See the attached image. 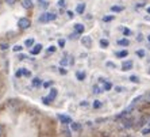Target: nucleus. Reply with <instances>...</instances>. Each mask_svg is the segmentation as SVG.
<instances>
[{"mask_svg":"<svg viewBox=\"0 0 150 137\" xmlns=\"http://www.w3.org/2000/svg\"><path fill=\"white\" fill-rule=\"evenodd\" d=\"M42 102L45 103V105H49V103L52 102V101H50V99L47 98V96H43V98H42Z\"/></svg>","mask_w":150,"mask_h":137,"instance_id":"31","label":"nucleus"},{"mask_svg":"<svg viewBox=\"0 0 150 137\" xmlns=\"http://www.w3.org/2000/svg\"><path fill=\"white\" fill-rule=\"evenodd\" d=\"M116 44H118L119 46H129L130 45V41L127 38H120L116 41Z\"/></svg>","mask_w":150,"mask_h":137,"instance_id":"9","label":"nucleus"},{"mask_svg":"<svg viewBox=\"0 0 150 137\" xmlns=\"http://www.w3.org/2000/svg\"><path fill=\"white\" fill-rule=\"evenodd\" d=\"M15 1H16V0H6V3H7V4H10V6H12V4H15Z\"/></svg>","mask_w":150,"mask_h":137,"instance_id":"42","label":"nucleus"},{"mask_svg":"<svg viewBox=\"0 0 150 137\" xmlns=\"http://www.w3.org/2000/svg\"><path fill=\"white\" fill-rule=\"evenodd\" d=\"M147 72H149V75H150V68H149V71H147Z\"/></svg>","mask_w":150,"mask_h":137,"instance_id":"51","label":"nucleus"},{"mask_svg":"<svg viewBox=\"0 0 150 137\" xmlns=\"http://www.w3.org/2000/svg\"><path fill=\"white\" fill-rule=\"evenodd\" d=\"M22 4L25 8H33V1L31 0H22Z\"/></svg>","mask_w":150,"mask_h":137,"instance_id":"17","label":"nucleus"},{"mask_svg":"<svg viewBox=\"0 0 150 137\" xmlns=\"http://www.w3.org/2000/svg\"><path fill=\"white\" fill-rule=\"evenodd\" d=\"M122 31H123V34H125V35H131V30H129V29H123V30H122Z\"/></svg>","mask_w":150,"mask_h":137,"instance_id":"33","label":"nucleus"},{"mask_svg":"<svg viewBox=\"0 0 150 137\" xmlns=\"http://www.w3.org/2000/svg\"><path fill=\"white\" fill-rule=\"evenodd\" d=\"M57 94H58V91H57L56 88H52V90H50V92H49V95H47V98H49L50 101H54V99H56V96H57Z\"/></svg>","mask_w":150,"mask_h":137,"instance_id":"10","label":"nucleus"},{"mask_svg":"<svg viewBox=\"0 0 150 137\" xmlns=\"http://www.w3.org/2000/svg\"><path fill=\"white\" fill-rule=\"evenodd\" d=\"M22 49H23V48H22L21 45H15L14 48H12V50H14V52H21Z\"/></svg>","mask_w":150,"mask_h":137,"instance_id":"30","label":"nucleus"},{"mask_svg":"<svg viewBox=\"0 0 150 137\" xmlns=\"http://www.w3.org/2000/svg\"><path fill=\"white\" fill-rule=\"evenodd\" d=\"M22 73L25 75L26 77H30V76H31V72H30V71H27L26 68H22Z\"/></svg>","mask_w":150,"mask_h":137,"instance_id":"26","label":"nucleus"},{"mask_svg":"<svg viewBox=\"0 0 150 137\" xmlns=\"http://www.w3.org/2000/svg\"><path fill=\"white\" fill-rule=\"evenodd\" d=\"M69 37H70V39H76V38H77V33H76V31H74V33H73V34H70V35H69Z\"/></svg>","mask_w":150,"mask_h":137,"instance_id":"40","label":"nucleus"},{"mask_svg":"<svg viewBox=\"0 0 150 137\" xmlns=\"http://www.w3.org/2000/svg\"><path fill=\"white\" fill-rule=\"evenodd\" d=\"M67 14H68V16H69V18H70V19H72V18H73V16H74V15H73V12H72V11H68Z\"/></svg>","mask_w":150,"mask_h":137,"instance_id":"44","label":"nucleus"},{"mask_svg":"<svg viewBox=\"0 0 150 137\" xmlns=\"http://www.w3.org/2000/svg\"><path fill=\"white\" fill-rule=\"evenodd\" d=\"M150 133V128H143L142 129V134H149Z\"/></svg>","mask_w":150,"mask_h":137,"instance_id":"34","label":"nucleus"},{"mask_svg":"<svg viewBox=\"0 0 150 137\" xmlns=\"http://www.w3.org/2000/svg\"><path fill=\"white\" fill-rule=\"evenodd\" d=\"M80 41H81V44H83L84 48H87V49H91L92 48V38L89 37V35H83Z\"/></svg>","mask_w":150,"mask_h":137,"instance_id":"3","label":"nucleus"},{"mask_svg":"<svg viewBox=\"0 0 150 137\" xmlns=\"http://www.w3.org/2000/svg\"><path fill=\"white\" fill-rule=\"evenodd\" d=\"M115 91L116 92H123L125 91V87H115Z\"/></svg>","mask_w":150,"mask_h":137,"instance_id":"38","label":"nucleus"},{"mask_svg":"<svg viewBox=\"0 0 150 137\" xmlns=\"http://www.w3.org/2000/svg\"><path fill=\"white\" fill-rule=\"evenodd\" d=\"M56 52V46L54 45H50L49 48H47V53H54Z\"/></svg>","mask_w":150,"mask_h":137,"instance_id":"29","label":"nucleus"},{"mask_svg":"<svg viewBox=\"0 0 150 137\" xmlns=\"http://www.w3.org/2000/svg\"><path fill=\"white\" fill-rule=\"evenodd\" d=\"M146 11H147V14H150V7H147V8H146Z\"/></svg>","mask_w":150,"mask_h":137,"instance_id":"49","label":"nucleus"},{"mask_svg":"<svg viewBox=\"0 0 150 137\" xmlns=\"http://www.w3.org/2000/svg\"><path fill=\"white\" fill-rule=\"evenodd\" d=\"M133 126V120L131 118H125L122 122V128H125V129H129V128Z\"/></svg>","mask_w":150,"mask_h":137,"instance_id":"6","label":"nucleus"},{"mask_svg":"<svg viewBox=\"0 0 150 137\" xmlns=\"http://www.w3.org/2000/svg\"><path fill=\"white\" fill-rule=\"evenodd\" d=\"M137 56L141 57V59H143V57H145V50H142V49L137 50Z\"/></svg>","mask_w":150,"mask_h":137,"instance_id":"28","label":"nucleus"},{"mask_svg":"<svg viewBox=\"0 0 150 137\" xmlns=\"http://www.w3.org/2000/svg\"><path fill=\"white\" fill-rule=\"evenodd\" d=\"M58 120L61 121L62 123H72V122H73L70 117H68V116H62V114H58Z\"/></svg>","mask_w":150,"mask_h":137,"instance_id":"5","label":"nucleus"},{"mask_svg":"<svg viewBox=\"0 0 150 137\" xmlns=\"http://www.w3.org/2000/svg\"><path fill=\"white\" fill-rule=\"evenodd\" d=\"M18 26H19L22 30H25V29H28L31 26V21H30L28 18H21V19L18 21Z\"/></svg>","mask_w":150,"mask_h":137,"instance_id":"2","label":"nucleus"},{"mask_svg":"<svg viewBox=\"0 0 150 137\" xmlns=\"http://www.w3.org/2000/svg\"><path fill=\"white\" fill-rule=\"evenodd\" d=\"M123 10H125V7H122V6H112L111 7L112 12H122Z\"/></svg>","mask_w":150,"mask_h":137,"instance_id":"19","label":"nucleus"},{"mask_svg":"<svg viewBox=\"0 0 150 137\" xmlns=\"http://www.w3.org/2000/svg\"><path fill=\"white\" fill-rule=\"evenodd\" d=\"M92 106H93V109H100L101 106H103V103H101V101H99V99H96V101H93V103H92Z\"/></svg>","mask_w":150,"mask_h":137,"instance_id":"20","label":"nucleus"},{"mask_svg":"<svg viewBox=\"0 0 150 137\" xmlns=\"http://www.w3.org/2000/svg\"><path fill=\"white\" fill-rule=\"evenodd\" d=\"M10 46H8V44H0V49L1 50H7Z\"/></svg>","mask_w":150,"mask_h":137,"instance_id":"32","label":"nucleus"},{"mask_svg":"<svg viewBox=\"0 0 150 137\" xmlns=\"http://www.w3.org/2000/svg\"><path fill=\"white\" fill-rule=\"evenodd\" d=\"M33 45H34V39L33 38H28L25 41V46H27V48H31Z\"/></svg>","mask_w":150,"mask_h":137,"instance_id":"21","label":"nucleus"},{"mask_svg":"<svg viewBox=\"0 0 150 137\" xmlns=\"http://www.w3.org/2000/svg\"><path fill=\"white\" fill-rule=\"evenodd\" d=\"M105 67H107V68H112V69H116V64L115 63H111V61H107V63H105Z\"/></svg>","mask_w":150,"mask_h":137,"instance_id":"24","label":"nucleus"},{"mask_svg":"<svg viewBox=\"0 0 150 137\" xmlns=\"http://www.w3.org/2000/svg\"><path fill=\"white\" fill-rule=\"evenodd\" d=\"M137 41H138V42H141V41H143V35L141 34V33H139V34H138V35H137Z\"/></svg>","mask_w":150,"mask_h":137,"instance_id":"36","label":"nucleus"},{"mask_svg":"<svg viewBox=\"0 0 150 137\" xmlns=\"http://www.w3.org/2000/svg\"><path fill=\"white\" fill-rule=\"evenodd\" d=\"M149 125H150V120H149Z\"/></svg>","mask_w":150,"mask_h":137,"instance_id":"52","label":"nucleus"},{"mask_svg":"<svg viewBox=\"0 0 150 137\" xmlns=\"http://www.w3.org/2000/svg\"><path fill=\"white\" fill-rule=\"evenodd\" d=\"M80 106H81V107H87V106H88V102H87V101H81V102H80Z\"/></svg>","mask_w":150,"mask_h":137,"instance_id":"37","label":"nucleus"},{"mask_svg":"<svg viewBox=\"0 0 150 137\" xmlns=\"http://www.w3.org/2000/svg\"><path fill=\"white\" fill-rule=\"evenodd\" d=\"M52 84H53L52 81H46V83H45V84H43V86H45V87H50V86H52Z\"/></svg>","mask_w":150,"mask_h":137,"instance_id":"46","label":"nucleus"},{"mask_svg":"<svg viewBox=\"0 0 150 137\" xmlns=\"http://www.w3.org/2000/svg\"><path fill=\"white\" fill-rule=\"evenodd\" d=\"M42 48H43V46L41 45V44H38V45H35L34 48H33L31 49V54H38V53H41V50H42Z\"/></svg>","mask_w":150,"mask_h":137,"instance_id":"11","label":"nucleus"},{"mask_svg":"<svg viewBox=\"0 0 150 137\" xmlns=\"http://www.w3.org/2000/svg\"><path fill=\"white\" fill-rule=\"evenodd\" d=\"M31 84H33V87H41L42 86V79L41 77H34L33 81H31Z\"/></svg>","mask_w":150,"mask_h":137,"instance_id":"8","label":"nucleus"},{"mask_svg":"<svg viewBox=\"0 0 150 137\" xmlns=\"http://www.w3.org/2000/svg\"><path fill=\"white\" fill-rule=\"evenodd\" d=\"M58 46H59V48H64V46H65V39H59V41H58Z\"/></svg>","mask_w":150,"mask_h":137,"instance_id":"35","label":"nucleus"},{"mask_svg":"<svg viewBox=\"0 0 150 137\" xmlns=\"http://www.w3.org/2000/svg\"><path fill=\"white\" fill-rule=\"evenodd\" d=\"M114 15H110V16H103V22H111V21H114Z\"/></svg>","mask_w":150,"mask_h":137,"instance_id":"27","label":"nucleus"},{"mask_svg":"<svg viewBox=\"0 0 150 137\" xmlns=\"http://www.w3.org/2000/svg\"><path fill=\"white\" fill-rule=\"evenodd\" d=\"M142 1H145V0H142Z\"/></svg>","mask_w":150,"mask_h":137,"instance_id":"53","label":"nucleus"},{"mask_svg":"<svg viewBox=\"0 0 150 137\" xmlns=\"http://www.w3.org/2000/svg\"><path fill=\"white\" fill-rule=\"evenodd\" d=\"M70 129L73 130V132H79L81 129V125L79 122H72L70 123Z\"/></svg>","mask_w":150,"mask_h":137,"instance_id":"14","label":"nucleus"},{"mask_svg":"<svg viewBox=\"0 0 150 137\" xmlns=\"http://www.w3.org/2000/svg\"><path fill=\"white\" fill-rule=\"evenodd\" d=\"M115 56L119 57V59H123V57L129 56V52H127V50H120V52H116L115 53Z\"/></svg>","mask_w":150,"mask_h":137,"instance_id":"15","label":"nucleus"},{"mask_svg":"<svg viewBox=\"0 0 150 137\" xmlns=\"http://www.w3.org/2000/svg\"><path fill=\"white\" fill-rule=\"evenodd\" d=\"M18 59H19V60H25V59H26V56H25V54H21V56L18 57Z\"/></svg>","mask_w":150,"mask_h":137,"instance_id":"47","label":"nucleus"},{"mask_svg":"<svg viewBox=\"0 0 150 137\" xmlns=\"http://www.w3.org/2000/svg\"><path fill=\"white\" fill-rule=\"evenodd\" d=\"M104 91V90H103V87H100V86L99 84H95L93 87H92V92H93V94H101V92Z\"/></svg>","mask_w":150,"mask_h":137,"instance_id":"12","label":"nucleus"},{"mask_svg":"<svg viewBox=\"0 0 150 137\" xmlns=\"http://www.w3.org/2000/svg\"><path fill=\"white\" fill-rule=\"evenodd\" d=\"M56 18H57L56 12H43V14L38 18V22H41V23H47V22L54 21Z\"/></svg>","mask_w":150,"mask_h":137,"instance_id":"1","label":"nucleus"},{"mask_svg":"<svg viewBox=\"0 0 150 137\" xmlns=\"http://www.w3.org/2000/svg\"><path fill=\"white\" fill-rule=\"evenodd\" d=\"M74 31H76L77 34H83L84 33V26L81 25V23H76V25H74Z\"/></svg>","mask_w":150,"mask_h":137,"instance_id":"13","label":"nucleus"},{"mask_svg":"<svg viewBox=\"0 0 150 137\" xmlns=\"http://www.w3.org/2000/svg\"><path fill=\"white\" fill-rule=\"evenodd\" d=\"M85 3H79L77 4V7H76V12L77 14H80V15H83L84 14V11H85Z\"/></svg>","mask_w":150,"mask_h":137,"instance_id":"7","label":"nucleus"},{"mask_svg":"<svg viewBox=\"0 0 150 137\" xmlns=\"http://www.w3.org/2000/svg\"><path fill=\"white\" fill-rule=\"evenodd\" d=\"M85 76H87V73H85V72H81V71H79V72H76V77H77V80L83 81L84 79H85Z\"/></svg>","mask_w":150,"mask_h":137,"instance_id":"16","label":"nucleus"},{"mask_svg":"<svg viewBox=\"0 0 150 137\" xmlns=\"http://www.w3.org/2000/svg\"><path fill=\"white\" fill-rule=\"evenodd\" d=\"M58 6L59 7H65V0H58Z\"/></svg>","mask_w":150,"mask_h":137,"instance_id":"39","label":"nucleus"},{"mask_svg":"<svg viewBox=\"0 0 150 137\" xmlns=\"http://www.w3.org/2000/svg\"><path fill=\"white\" fill-rule=\"evenodd\" d=\"M38 6L41 8H43V10H45V8L49 7V3H47L46 0H38Z\"/></svg>","mask_w":150,"mask_h":137,"instance_id":"18","label":"nucleus"},{"mask_svg":"<svg viewBox=\"0 0 150 137\" xmlns=\"http://www.w3.org/2000/svg\"><path fill=\"white\" fill-rule=\"evenodd\" d=\"M68 59H69V56H65L62 60H61V65H62V67H65V65L69 64V60H68Z\"/></svg>","mask_w":150,"mask_h":137,"instance_id":"25","label":"nucleus"},{"mask_svg":"<svg viewBox=\"0 0 150 137\" xmlns=\"http://www.w3.org/2000/svg\"><path fill=\"white\" fill-rule=\"evenodd\" d=\"M147 41H149V42H150V34L147 35Z\"/></svg>","mask_w":150,"mask_h":137,"instance_id":"50","label":"nucleus"},{"mask_svg":"<svg viewBox=\"0 0 150 137\" xmlns=\"http://www.w3.org/2000/svg\"><path fill=\"white\" fill-rule=\"evenodd\" d=\"M133 67H134V63L131 60H126V61L122 63V71H125V72L133 69Z\"/></svg>","mask_w":150,"mask_h":137,"instance_id":"4","label":"nucleus"},{"mask_svg":"<svg viewBox=\"0 0 150 137\" xmlns=\"http://www.w3.org/2000/svg\"><path fill=\"white\" fill-rule=\"evenodd\" d=\"M64 133L67 134V137H70V134H69V130H64Z\"/></svg>","mask_w":150,"mask_h":137,"instance_id":"48","label":"nucleus"},{"mask_svg":"<svg viewBox=\"0 0 150 137\" xmlns=\"http://www.w3.org/2000/svg\"><path fill=\"white\" fill-rule=\"evenodd\" d=\"M129 80L131 81V83H139V77L135 76V75H133V76L129 77Z\"/></svg>","mask_w":150,"mask_h":137,"instance_id":"23","label":"nucleus"},{"mask_svg":"<svg viewBox=\"0 0 150 137\" xmlns=\"http://www.w3.org/2000/svg\"><path fill=\"white\" fill-rule=\"evenodd\" d=\"M22 75H23V73H22V68H21V69H19V71L16 72V73H15V76H16V77H21Z\"/></svg>","mask_w":150,"mask_h":137,"instance_id":"41","label":"nucleus"},{"mask_svg":"<svg viewBox=\"0 0 150 137\" xmlns=\"http://www.w3.org/2000/svg\"><path fill=\"white\" fill-rule=\"evenodd\" d=\"M100 46L101 48H103V49H104V48H108V45H110V42L108 41H107V39H100Z\"/></svg>","mask_w":150,"mask_h":137,"instance_id":"22","label":"nucleus"},{"mask_svg":"<svg viewBox=\"0 0 150 137\" xmlns=\"http://www.w3.org/2000/svg\"><path fill=\"white\" fill-rule=\"evenodd\" d=\"M3 134H4V129H3V126L0 125V137H3Z\"/></svg>","mask_w":150,"mask_h":137,"instance_id":"45","label":"nucleus"},{"mask_svg":"<svg viewBox=\"0 0 150 137\" xmlns=\"http://www.w3.org/2000/svg\"><path fill=\"white\" fill-rule=\"evenodd\" d=\"M59 73H61V75H67V69H64V68H59Z\"/></svg>","mask_w":150,"mask_h":137,"instance_id":"43","label":"nucleus"}]
</instances>
